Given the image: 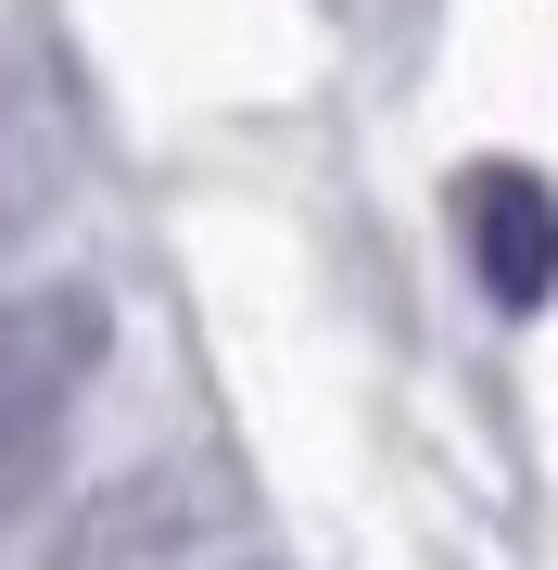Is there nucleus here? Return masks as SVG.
<instances>
[{
  "label": "nucleus",
  "instance_id": "2",
  "mask_svg": "<svg viewBox=\"0 0 558 570\" xmlns=\"http://www.w3.org/2000/svg\"><path fill=\"white\" fill-rule=\"evenodd\" d=\"M457 216H470L482 292H496L508 317H533L546 292H558V190L533 178V165H482V178L457 190Z\"/></svg>",
  "mask_w": 558,
  "mask_h": 570
},
{
  "label": "nucleus",
  "instance_id": "1",
  "mask_svg": "<svg viewBox=\"0 0 558 570\" xmlns=\"http://www.w3.org/2000/svg\"><path fill=\"white\" fill-rule=\"evenodd\" d=\"M102 343H115V317H102L89 279H39V292L0 305V508L51 469L77 393L102 381Z\"/></svg>",
  "mask_w": 558,
  "mask_h": 570
},
{
  "label": "nucleus",
  "instance_id": "3",
  "mask_svg": "<svg viewBox=\"0 0 558 570\" xmlns=\"http://www.w3.org/2000/svg\"><path fill=\"white\" fill-rule=\"evenodd\" d=\"M51 178H63V140H51V102L26 77H0V242H13L26 216L51 204Z\"/></svg>",
  "mask_w": 558,
  "mask_h": 570
}]
</instances>
